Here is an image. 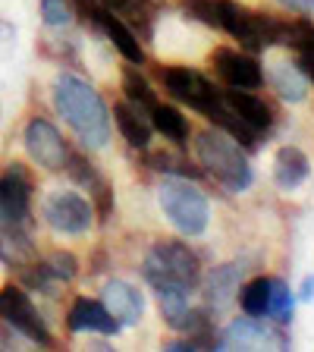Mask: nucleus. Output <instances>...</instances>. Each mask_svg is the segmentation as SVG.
Instances as JSON below:
<instances>
[{"label": "nucleus", "mask_w": 314, "mask_h": 352, "mask_svg": "<svg viewBox=\"0 0 314 352\" xmlns=\"http://www.w3.org/2000/svg\"><path fill=\"white\" fill-rule=\"evenodd\" d=\"M267 79H271L273 91L289 104H302L308 98V79L299 69V63L289 60H271L267 63Z\"/></svg>", "instance_id": "20"}, {"label": "nucleus", "mask_w": 314, "mask_h": 352, "mask_svg": "<svg viewBox=\"0 0 314 352\" xmlns=\"http://www.w3.org/2000/svg\"><path fill=\"white\" fill-rule=\"evenodd\" d=\"M123 95L132 107H139L142 113H151L154 104H157V95H154V88L148 85V79L139 73V66L129 63L123 69Z\"/></svg>", "instance_id": "25"}, {"label": "nucleus", "mask_w": 314, "mask_h": 352, "mask_svg": "<svg viewBox=\"0 0 314 352\" xmlns=\"http://www.w3.org/2000/svg\"><path fill=\"white\" fill-rule=\"evenodd\" d=\"M186 16L208 29H220V13H223V0H183Z\"/></svg>", "instance_id": "30"}, {"label": "nucleus", "mask_w": 314, "mask_h": 352, "mask_svg": "<svg viewBox=\"0 0 314 352\" xmlns=\"http://www.w3.org/2000/svg\"><path fill=\"white\" fill-rule=\"evenodd\" d=\"M205 117L211 120L214 126H220L223 132H229V135H233V139L239 142V145H245V148H258V132H255V129H249V126L242 123V120L236 117L233 110L227 107V101H223V98H220V101L214 104V107H208V110H205Z\"/></svg>", "instance_id": "24"}, {"label": "nucleus", "mask_w": 314, "mask_h": 352, "mask_svg": "<svg viewBox=\"0 0 314 352\" xmlns=\"http://www.w3.org/2000/svg\"><path fill=\"white\" fill-rule=\"evenodd\" d=\"M148 167L157 170V173H176V176H186V179H201V170L179 161V157H173V154H167V151L148 154Z\"/></svg>", "instance_id": "31"}, {"label": "nucleus", "mask_w": 314, "mask_h": 352, "mask_svg": "<svg viewBox=\"0 0 314 352\" xmlns=\"http://www.w3.org/2000/svg\"><path fill=\"white\" fill-rule=\"evenodd\" d=\"M280 7H286V10H293V13H314V0H277Z\"/></svg>", "instance_id": "36"}, {"label": "nucleus", "mask_w": 314, "mask_h": 352, "mask_svg": "<svg viewBox=\"0 0 314 352\" xmlns=\"http://www.w3.org/2000/svg\"><path fill=\"white\" fill-rule=\"evenodd\" d=\"M223 101H227V107L233 110L236 117H239L242 123L249 126V129L267 132V129L273 126L271 107H267L261 98L249 95V88H229V91H223Z\"/></svg>", "instance_id": "16"}, {"label": "nucleus", "mask_w": 314, "mask_h": 352, "mask_svg": "<svg viewBox=\"0 0 314 352\" xmlns=\"http://www.w3.org/2000/svg\"><path fill=\"white\" fill-rule=\"evenodd\" d=\"M289 349V337H286L283 324L271 327V324L258 321V318L245 315L242 321H233L227 333L220 337V349Z\"/></svg>", "instance_id": "11"}, {"label": "nucleus", "mask_w": 314, "mask_h": 352, "mask_svg": "<svg viewBox=\"0 0 314 352\" xmlns=\"http://www.w3.org/2000/svg\"><path fill=\"white\" fill-rule=\"evenodd\" d=\"M299 69L305 73V79L308 82H314V47H305V51H299Z\"/></svg>", "instance_id": "35"}, {"label": "nucleus", "mask_w": 314, "mask_h": 352, "mask_svg": "<svg viewBox=\"0 0 314 352\" xmlns=\"http://www.w3.org/2000/svg\"><path fill=\"white\" fill-rule=\"evenodd\" d=\"M66 327L73 330V333H104V337H113V333L123 330V324L104 308V302H95V299H85V296H82V299H76L73 308H69Z\"/></svg>", "instance_id": "13"}, {"label": "nucleus", "mask_w": 314, "mask_h": 352, "mask_svg": "<svg viewBox=\"0 0 314 352\" xmlns=\"http://www.w3.org/2000/svg\"><path fill=\"white\" fill-rule=\"evenodd\" d=\"M19 277L29 289H35V293H41V296H51V299H57L60 286H63L51 271H47L44 261H32V264H25V267H19Z\"/></svg>", "instance_id": "28"}, {"label": "nucleus", "mask_w": 314, "mask_h": 352, "mask_svg": "<svg viewBox=\"0 0 314 352\" xmlns=\"http://www.w3.org/2000/svg\"><path fill=\"white\" fill-rule=\"evenodd\" d=\"M161 208L170 223L183 236H189V239L205 233L208 220H211V205H208L205 192L195 189L186 176L164 179L161 183Z\"/></svg>", "instance_id": "4"}, {"label": "nucleus", "mask_w": 314, "mask_h": 352, "mask_svg": "<svg viewBox=\"0 0 314 352\" xmlns=\"http://www.w3.org/2000/svg\"><path fill=\"white\" fill-rule=\"evenodd\" d=\"M63 170L69 173V179L73 183H79L82 189L91 195V208H95V214L101 217V223H107L110 214H113V189H110V183L104 179L101 173H98V167L91 161H88L85 154H66V164Z\"/></svg>", "instance_id": "12"}, {"label": "nucleus", "mask_w": 314, "mask_h": 352, "mask_svg": "<svg viewBox=\"0 0 314 352\" xmlns=\"http://www.w3.org/2000/svg\"><path fill=\"white\" fill-rule=\"evenodd\" d=\"M239 305H242V311L251 318L267 315V305H271V280L267 277L249 280V283L239 289Z\"/></svg>", "instance_id": "27"}, {"label": "nucleus", "mask_w": 314, "mask_h": 352, "mask_svg": "<svg viewBox=\"0 0 314 352\" xmlns=\"http://www.w3.org/2000/svg\"><path fill=\"white\" fill-rule=\"evenodd\" d=\"M0 220L32 230V176L19 161L7 164L0 173Z\"/></svg>", "instance_id": "7"}, {"label": "nucleus", "mask_w": 314, "mask_h": 352, "mask_svg": "<svg viewBox=\"0 0 314 352\" xmlns=\"http://www.w3.org/2000/svg\"><path fill=\"white\" fill-rule=\"evenodd\" d=\"M44 264H47V271H51L60 283H73V280L79 277V258H76L73 252H54L51 258H44Z\"/></svg>", "instance_id": "32"}, {"label": "nucleus", "mask_w": 314, "mask_h": 352, "mask_svg": "<svg viewBox=\"0 0 314 352\" xmlns=\"http://www.w3.org/2000/svg\"><path fill=\"white\" fill-rule=\"evenodd\" d=\"M161 79H164V88H167L176 101L189 104L198 113H205L208 107H214V104L223 98V91H217L214 82L205 79V76L198 73V69H192V66H164Z\"/></svg>", "instance_id": "9"}, {"label": "nucleus", "mask_w": 314, "mask_h": 352, "mask_svg": "<svg viewBox=\"0 0 314 352\" xmlns=\"http://www.w3.org/2000/svg\"><path fill=\"white\" fill-rule=\"evenodd\" d=\"M54 107L85 148H104L110 142V110L104 98L76 73L54 79Z\"/></svg>", "instance_id": "1"}, {"label": "nucleus", "mask_w": 314, "mask_h": 352, "mask_svg": "<svg viewBox=\"0 0 314 352\" xmlns=\"http://www.w3.org/2000/svg\"><path fill=\"white\" fill-rule=\"evenodd\" d=\"M22 145H25V151H29L32 161H35L41 170H47V173H60L63 164H66V154H69V148H66L60 129L44 117H32L29 123H25Z\"/></svg>", "instance_id": "8"}, {"label": "nucleus", "mask_w": 314, "mask_h": 352, "mask_svg": "<svg viewBox=\"0 0 314 352\" xmlns=\"http://www.w3.org/2000/svg\"><path fill=\"white\" fill-rule=\"evenodd\" d=\"M195 154H198L201 170H208L227 192H245L251 186L249 157L242 154L239 142H236L229 132L220 129V126H211V129L198 132Z\"/></svg>", "instance_id": "2"}, {"label": "nucleus", "mask_w": 314, "mask_h": 352, "mask_svg": "<svg viewBox=\"0 0 314 352\" xmlns=\"http://www.w3.org/2000/svg\"><path fill=\"white\" fill-rule=\"evenodd\" d=\"M214 69L229 88H258L264 82L261 63L255 57H245L239 51H217L214 54Z\"/></svg>", "instance_id": "15"}, {"label": "nucleus", "mask_w": 314, "mask_h": 352, "mask_svg": "<svg viewBox=\"0 0 314 352\" xmlns=\"http://www.w3.org/2000/svg\"><path fill=\"white\" fill-rule=\"evenodd\" d=\"M142 277L154 289H186L192 293L201 283V261L198 255L176 239H164L148 252L142 264Z\"/></svg>", "instance_id": "3"}, {"label": "nucleus", "mask_w": 314, "mask_h": 352, "mask_svg": "<svg viewBox=\"0 0 314 352\" xmlns=\"http://www.w3.org/2000/svg\"><path fill=\"white\" fill-rule=\"evenodd\" d=\"M35 261V239L29 227H16L0 220V264L10 267H25Z\"/></svg>", "instance_id": "17"}, {"label": "nucleus", "mask_w": 314, "mask_h": 352, "mask_svg": "<svg viewBox=\"0 0 314 352\" xmlns=\"http://www.w3.org/2000/svg\"><path fill=\"white\" fill-rule=\"evenodd\" d=\"M299 296H302L305 302H311V299H314V277H308L305 283H302V293H299Z\"/></svg>", "instance_id": "37"}, {"label": "nucleus", "mask_w": 314, "mask_h": 352, "mask_svg": "<svg viewBox=\"0 0 314 352\" xmlns=\"http://www.w3.org/2000/svg\"><path fill=\"white\" fill-rule=\"evenodd\" d=\"M41 19L51 29L73 25V3L69 0H41Z\"/></svg>", "instance_id": "33"}, {"label": "nucleus", "mask_w": 314, "mask_h": 352, "mask_svg": "<svg viewBox=\"0 0 314 352\" xmlns=\"http://www.w3.org/2000/svg\"><path fill=\"white\" fill-rule=\"evenodd\" d=\"M101 302L110 315L117 318L123 327H132V324L142 321V311H145V302H142V293L126 280H107L101 289Z\"/></svg>", "instance_id": "14"}, {"label": "nucleus", "mask_w": 314, "mask_h": 352, "mask_svg": "<svg viewBox=\"0 0 314 352\" xmlns=\"http://www.w3.org/2000/svg\"><path fill=\"white\" fill-rule=\"evenodd\" d=\"M69 3H73V13H79L85 22L95 25V16H98V10H101V0H69Z\"/></svg>", "instance_id": "34"}, {"label": "nucleus", "mask_w": 314, "mask_h": 352, "mask_svg": "<svg viewBox=\"0 0 314 352\" xmlns=\"http://www.w3.org/2000/svg\"><path fill=\"white\" fill-rule=\"evenodd\" d=\"M101 7L117 13L120 19H129L145 35H151V22L157 16V10L164 7V0H101Z\"/></svg>", "instance_id": "23"}, {"label": "nucleus", "mask_w": 314, "mask_h": 352, "mask_svg": "<svg viewBox=\"0 0 314 352\" xmlns=\"http://www.w3.org/2000/svg\"><path fill=\"white\" fill-rule=\"evenodd\" d=\"M0 321H7L16 333H22L25 340L38 346H54V333L47 330L41 311L32 305V296L22 289V286H3L0 289Z\"/></svg>", "instance_id": "6"}, {"label": "nucleus", "mask_w": 314, "mask_h": 352, "mask_svg": "<svg viewBox=\"0 0 314 352\" xmlns=\"http://www.w3.org/2000/svg\"><path fill=\"white\" fill-rule=\"evenodd\" d=\"M293 308H295V296L293 289L283 283V280H271V305H267V315L273 318V324H289L293 321Z\"/></svg>", "instance_id": "29"}, {"label": "nucleus", "mask_w": 314, "mask_h": 352, "mask_svg": "<svg viewBox=\"0 0 314 352\" xmlns=\"http://www.w3.org/2000/svg\"><path fill=\"white\" fill-rule=\"evenodd\" d=\"M148 117H151V126L161 132L164 139L176 142V145H183V142L189 139V126H186V117L176 107H170V104H154V110L148 113Z\"/></svg>", "instance_id": "26"}, {"label": "nucleus", "mask_w": 314, "mask_h": 352, "mask_svg": "<svg viewBox=\"0 0 314 352\" xmlns=\"http://www.w3.org/2000/svg\"><path fill=\"white\" fill-rule=\"evenodd\" d=\"M95 25L110 38V41H113V47H117V51L123 54L129 63H135V66L145 63V47H142L139 38L132 35L129 25H126L117 13H110V10L101 7V10H98V16H95Z\"/></svg>", "instance_id": "18"}, {"label": "nucleus", "mask_w": 314, "mask_h": 352, "mask_svg": "<svg viewBox=\"0 0 314 352\" xmlns=\"http://www.w3.org/2000/svg\"><path fill=\"white\" fill-rule=\"evenodd\" d=\"M220 29L227 32L233 41H239L242 47H249V51H264V47L280 44V29H283V19L251 13V10L239 7V3H233V0H223Z\"/></svg>", "instance_id": "5"}, {"label": "nucleus", "mask_w": 314, "mask_h": 352, "mask_svg": "<svg viewBox=\"0 0 314 352\" xmlns=\"http://www.w3.org/2000/svg\"><path fill=\"white\" fill-rule=\"evenodd\" d=\"M44 220L60 236H85L95 220V208L88 198L76 195V192H54L44 201Z\"/></svg>", "instance_id": "10"}, {"label": "nucleus", "mask_w": 314, "mask_h": 352, "mask_svg": "<svg viewBox=\"0 0 314 352\" xmlns=\"http://www.w3.org/2000/svg\"><path fill=\"white\" fill-rule=\"evenodd\" d=\"M239 277L242 267L239 264H223V267H214L205 280V299L208 308L214 311H227L233 305V299L239 296Z\"/></svg>", "instance_id": "19"}, {"label": "nucleus", "mask_w": 314, "mask_h": 352, "mask_svg": "<svg viewBox=\"0 0 314 352\" xmlns=\"http://www.w3.org/2000/svg\"><path fill=\"white\" fill-rule=\"evenodd\" d=\"M308 176H311V161H308V154L299 151V148H280L277 157H273V183L280 186L283 192H293L305 183Z\"/></svg>", "instance_id": "21"}, {"label": "nucleus", "mask_w": 314, "mask_h": 352, "mask_svg": "<svg viewBox=\"0 0 314 352\" xmlns=\"http://www.w3.org/2000/svg\"><path fill=\"white\" fill-rule=\"evenodd\" d=\"M113 123H117V129L123 132V139L129 142L132 148L151 145L154 126L139 107H132V104H117V107H113Z\"/></svg>", "instance_id": "22"}]
</instances>
